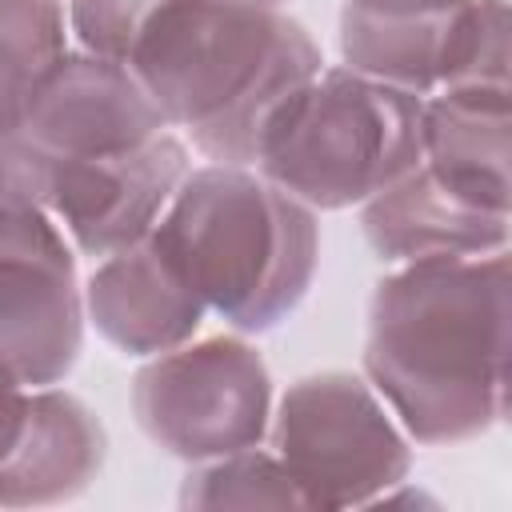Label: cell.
<instances>
[{
    "instance_id": "cell-4",
    "label": "cell",
    "mask_w": 512,
    "mask_h": 512,
    "mask_svg": "<svg viewBox=\"0 0 512 512\" xmlns=\"http://www.w3.org/2000/svg\"><path fill=\"white\" fill-rule=\"evenodd\" d=\"M420 108L424 96L320 68L276 108L252 168L312 212L360 208L420 164Z\"/></svg>"
},
{
    "instance_id": "cell-5",
    "label": "cell",
    "mask_w": 512,
    "mask_h": 512,
    "mask_svg": "<svg viewBox=\"0 0 512 512\" xmlns=\"http://www.w3.org/2000/svg\"><path fill=\"white\" fill-rule=\"evenodd\" d=\"M268 436L308 508H372L412 468L408 432L368 376L356 372L292 380L268 420Z\"/></svg>"
},
{
    "instance_id": "cell-15",
    "label": "cell",
    "mask_w": 512,
    "mask_h": 512,
    "mask_svg": "<svg viewBox=\"0 0 512 512\" xmlns=\"http://www.w3.org/2000/svg\"><path fill=\"white\" fill-rule=\"evenodd\" d=\"M68 40L64 0H0V140L24 128Z\"/></svg>"
},
{
    "instance_id": "cell-18",
    "label": "cell",
    "mask_w": 512,
    "mask_h": 512,
    "mask_svg": "<svg viewBox=\"0 0 512 512\" xmlns=\"http://www.w3.org/2000/svg\"><path fill=\"white\" fill-rule=\"evenodd\" d=\"M164 4L168 0H68L64 4L68 36L84 52L128 60L132 44Z\"/></svg>"
},
{
    "instance_id": "cell-7",
    "label": "cell",
    "mask_w": 512,
    "mask_h": 512,
    "mask_svg": "<svg viewBox=\"0 0 512 512\" xmlns=\"http://www.w3.org/2000/svg\"><path fill=\"white\" fill-rule=\"evenodd\" d=\"M84 348L72 240L40 204H0V376L60 384Z\"/></svg>"
},
{
    "instance_id": "cell-20",
    "label": "cell",
    "mask_w": 512,
    "mask_h": 512,
    "mask_svg": "<svg viewBox=\"0 0 512 512\" xmlns=\"http://www.w3.org/2000/svg\"><path fill=\"white\" fill-rule=\"evenodd\" d=\"M352 8H368V12H448L460 0H344Z\"/></svg>"
},
{
    "instance_id": "cell-2",
    "label": "cell",
    "mask_w": 512,
    "mask_h": 512,
    "mask_svg": "<svg viewBox=\"0 0 512 512\" xmlns=\"http://www.w3.org/2000/svg\"><path fill=\"white\" fill-rule=\"evenodd\" d=\"M124 64L204 160L252 168L268 120L324 68V56L276 4L168 0Z\"/></svg>"
},
{
    "instance_id": "cell-8",
    "label": "cell",
    "mask_w": 512,
    "mask_h": 512,
    "mask_svg": "<svg viewBox=\"0 0 512 512\" xmlns=\"http://www.w3.org/2000/svg\"><path fill=\"white\" fill-rule=\"evenodd\" d=\"M188 168V144L164 128L128 152L52 160L44 208L76 252L104 260L156 228Z\"/></svg>"
},
{
    "instance_id": "cell-17",
    "label": "cell",
    "mask_w": 512,
    "mask_h": 512,
    "mask_svg": "<svg viewBox=\"0 0 512 512\" xmlns=\"http://www.w3.org/2000/svg\"><path fill=\"white\" fill-rule=\"evenodd\" d=\"M508 72H512L508 0H460L456 8H448L444 48H440V88H464V84L508 88Z\"/></svg>"
},
{
    "instance_id": "cell-16",
    "label": "cell",
    "mask_w": 512,
    "mask_h": 512,
    "mask_svg": "<svg viewBox=\"0 0 512 512\" xmlns=\"http://www.w3.org/2000/svg\"><path fill=\"white\" fill-rule=\"evenodd\" d=\"M180 508L220 512V508H308L300 484L276 452L260 444L188 464L180 480Z\"/></svg>"
},
{
    "instance_id": "cell-11",
    "label": "cell",
    "mask_w": 512,
    "mask_h": 512,
    "mask_svg": "<svg viewBox=\"0 0 512 512\" xmlns=\"http://www.w3.org/2000/svg\"><path fill=\"white\" fill-rule=\"evenodd\" d=\"M360 232L384 264L488 256L508 248L512 212L480 208L416 164L396 184L360 204Z\"/></svg>"
},
{
    "instance_id": "cell-13",
    "label": "cell",
    "mask_w": 512,
    "mask_h": 512,
    "mask_svg": "<svg viewBox=\"0 0 512 512\" xmlns=\"http://www.w3.org/2000/svg\"><path fill=\"white\" fill-rule=\"evenodd\" d=\"M108 432L68 388H28L16 444L0 460V508H48L76 500L104 468Z\"/></svg>"
},
{
    "instance_id": "cell-14",
    "label": "cell",
    "mask_w": 512,
    "mask_h": 512,
    "mask_svg": "<svg viewBox=\"0 0 512 512\" xmlns=\"http://www.w3.org/2000/svg\"><path fill=\"white\" fill-rule=\"evenodd\" d=\"M448 12H368L340 8V60L344 68L392 84L412 96L440 88V48Z\"/></svg>"
},
{
    "instance_id": "cell-21",
    "label": "cell",
    "mask_w": 512,
    "mask_h": 512,
    "mask_svg": "<svg viewBox=\"0 0 512 512\" xmlns=\"http://www.w3.org/2000/svg\"><path fill=\"white\" fill-rule=\"evenodd\" d=\"M252 4H276V8H280V4H284V0H252Z\"/></svg>"
},
{
    "instance_id": "cell-6",
    "label": "cell",
    "mask_w": 512,
    "mask_h": 512,
    "mask_svg": "<svg viewBox=\"0 0 512 512\" xmlns=\"http://www.w3.org/2000/svg\"><path fill=\"white\" fill-rule=\"evenodd\" d=\"M132 416L160 452L200 464L268 436L272 376L240 332L184 340L132 376Z\"/></svg>"
},
{
    "instance_id": "cell-1",
    "label": "cell",
    "mask_w": 512,
    "mask_h": 512,
    "mask_svg": "<svg viewBox=\"0 0 512 512\" xmlns=\"http://www.w3.org/2000/svg\"><path fill=\"white\" fill-rule=\"evenodd\" d=\"M364 376L416 444L496 428L508 412V248L396 264L368 300Z\"/></svg>"
},
{
    "instance_id": "cell-9",
    "label": "cell",
    "mask_w": 512,
    "mask_h": 512,
    "mask_svg": "<svg viewBox=\"0 0 512 512\" xmlns=\"http://www.w3.org/2000/svg\"><path fill=\"white\" fill-rule=\"evenodd\" d=\"M164 128L156 100L124 60L68 48L40 88L20 136L48 160H84L140 148Z\"/></svg>"
},
{
    "instance_id": "cell-19",
    "label": "cell",
    "mask_w": 512,
    "mask_h": 512,
    "mask_svg": "<svg viewBox=\"0 0 512 512\" xmlns=\"http://www.w3.org/2000/svg\"><path fill=\"white\" fill-rule=\"evenodd\" d=\"M24 412H28V388L0 376V460L8 456V448L24 428Z\"/></svg>"
},
{
    "instance_id": "cell-10",
    "label": "cell",
    "mask_w": 512,
    "mask_h": 512,
    "mask_svg": "<svg viewBox=\"0 0 512 512\" xmlns=\"http://www.w3.org/2000/svg\"><path fill=\"white\" fill-rule=\"evenodd\" d=\"M204 316V300L148 236L96 260L84 284V320L116 352L136 360L192 340Z\"/></svg>"
},
{
    "instance_id": "cell-3",
    "label": "cell",
    "mask_w": 512,
    "mask_h": 512,
    "mask_svg": "<svg viewBox=\"0 0 512 512\" xmlns=\"http://www.w3.org/2000/svg\"><path fill=\"white\" fill-rule=\"evenodd\" d=\"M148 240L240 336L280 328L320 264L316 212L244 164L188 168Z\"/></svg>"
},
{
    "instance_id": "cell-12",
    "label": "cell",
    "mask_w": 512,
    "mask_h": 512,
    "mask_svg": "<svg viewBox=\"0 0 512 512\" xmlns=\"http://www.w3.org/2000/svg\"><path fill=\"white\" fill-rule=\"evenodd\" d=\"M420 164L464 200L512 212V100L508 88L464 84L424 96Z\"/></svg>"
}]
</instances>
